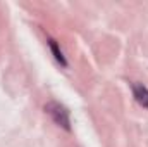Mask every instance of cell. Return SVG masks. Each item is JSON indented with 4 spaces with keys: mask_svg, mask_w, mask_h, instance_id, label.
Instances as JSON below:
<instances>
[{
    "mask_svg": "<svg viewBox=\"0 0 148 147\" xmlns=\"http://www.w3.org/2000/svg\"><path fill=\"white\" fill-rule=\"evenodd\" d=\"M133 95L136 102L143 107H148V88L141 83H133Z\"/></svg>",
    "mask_w": 148,
    "mask_h": 147,
    "instance_id": "cell-2",
    "label": "cell"
},
{
    "mask_svg": "<svg viewBox=\"0 0 148 147\" xmlns=\"http://www.w3.org/2000/svg\"><path fill=\"white\" fill-rule=\"evenodd\" d=\"M48 43H50V49H52V52H53V55H55V59L62 64V66H67V61H66V57H64V54H62V50H59V47H57V43H55V40H48Z\"/></svg>",
    "mask_w": 148,
    "mask_h": 147,
    "instance_id": "cell-3",
    "label": "cell"
},
{
    "mask_svg": "<svg viewBox=\"0 0 148 147\" xmlns=\"http://www.w3.org/2000/svg\"><path fill=\"white\" fill-rule=\"evenodd\" d=\"M45 111L55 119L57 125L64 126L66 130L71 128V123H69V111L66 109L64 106H60V104H57V102H50V104L45 106Z\"/></svg>",
    "mask_w": 148,
    "mask_h": 147,
    "instance_id": "cell-1",
    "label": "cell"
}]
</instances>
